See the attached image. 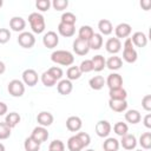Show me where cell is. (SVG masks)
I'll return each mask as SVG.
<instances>
[{
  "mask_svg": "<svg viewBox=\"0 0 151 151\" xmlns=\"http://www.w3.org/2000/svg\"><path fill=\"white\" fill-rule=\"evenodd\" d=\"M51 60L55 64L63 65V66H70L74 63V57L70 51L65 50H57L52 52L51 54Z\"/></svg>",
  "mask_w": 151,
  "mask_h": 151,
  "instance_id": "1",
  "label": "cell"
},
{
  "mask_svg": "<svg viewBox=\"0 0 151 151\" xmlns=\"http://www.w3.org/2000/svg\"><path fill=\"white\" fill-rule=\"evenodd\" d=\"M28 22L31 25V28L34 33L40 34L45 31L46 27V22H45V18L42 14L38 13V12H33L28 15Z\"/></svg>",
  "mask_w": 151,
  "mask_h": 151,
  "instance_id": "2",
  "label": "cell"
},
{
  "mask_svg": "<svg viewBox=\"0 0 151 151\" xmlns=\"http://www.w3.org/2000/svg\"><path fill=\"white\" fill-rule=\"evenodd\" d=\"M7 90L12 97H22L25 93V84L19 79H13L8 83Z\"/></svg>",
  "mask_w": 151,
  "mask_h": 151,
  "instance_id": "3",
  "label": "cell"
},
{
  "mask_svg": "<svg viewBox=\"0 0 151 151\" xmlns=\"http://www.w3.org/2000/svg\"><path fill=\"white\" fill-rule=\"evenodd\" d=\"M18 44L24 48H32L35 44V38L31 32H21L18 37Z\"/></svg>",
  "mask_w": 151,
  "mask_h": 151,
  "instance_id": "4",
  "label": "cell"
},
{
  "mask_svg": "<svg viewBox=\"0 0 151 151\" xmlns=\"http://www.w3.org/2000/svg\"><path fill=\"white\" fill-rule=\"evenodd\" d=\"M48 136L50 134H48V131H47L46 127H44V126H37V127L33 129V131H32V133H31L29 137L34 142H37L38 144H42L44 142L47 140Z\"/></svg>",
  "mask_w": 151,
  "mask_h": 151,
  "instance_id": "5",
  "label": "cell"
},
{
  "mask_svg": "<svg viewBox=\"0 0 151 151\" xmlns=\"http://www.w3.org/2000/svg\"><path fill=\"white\" fill-rule=\"evenodd\" d=\"M39 80V77H38V73L33 68H27L22 72V83L25 85H28V86H34L37 85Z\"/></svg>",
  "mask_w": 151,
  "mask_h": 151,
  "instance_id": "6",
  "label": "cell"
},
{
  "mask_svg": "<svg viewBox=\"0 0 151 151\" xmlns=\"http://www.w3.org/2000/svg\"><path fill=\"white\" fill-rule=\"evenodd\" d=\"M42 44L47 48H54L59 44V37L54 31H48L42 37Z\"/></svg>",
  "mask_w": 151,
  "mask_h": 151,
  "instance_id": "7",
  "label": "cell"
},
{
  "mask_svg": "<svg viewBox=\"0 0 151 151\" xmlns=\"http://www.w3.org/2000/svg\"><path fill=\"white\" fill-rule=\"evenodd\" d=\"M73 52L78 55H86L90 52L88 42L86 40L76 38V40L73 41Z\"/></svg>",
  "mask_w": 151,
  "mask_h": 151,
  "instance_id": "8",
  "label": "cell"
},
{
  "mask_svg": "<svg viewBox=\"0 0 151 151\" xmlns=\"http://www.w3.org/2000/svg\"><path fill=\"white\" fill-rule=\"evenodd\" d=\"M111 130H112V126L107 120H99L96 124V133L98 134V137L107 138Z\"/></svg>",
  "mask_w": 151,
  "mask_h": 151,
  "instance_id": "9",
  "label": "cell"
},
{
  "mask_svg": "<svg viewBox=\"0 0 151 151\" xmlns=\"http://www.w3.org/2000/svg\"><path fill=\"white\" fill-rule=\"evenodd\" d=\"M131 32H132V27H131V25H129V24H126V22H120V24H118L117 26H116V28H114V33H116V38H118L119 40L122 39V38H127L130 34H131Z\"/></svg>",
  "mask_w": 151,
  "mask_h": 151,
  "instance_id": "10",
  "label": "cell"
},
{
  "mask_svg": "<svg viewBox=\"0 0 151 151\" xmlns=\"http://www.w3.org/2000/svg\"><path fill=\"white\" fill-rule=\"evenodd\" d=\"M105 84L109 86L110 90L123 87V78L119 73H111V74H109L107 79L105 80Z\"/></svg>",
  "mask_w": 151,
  "mask_h": 151,
  "instance_id": "11",
  "label": "cell"
},
{
  "mask_svg": "<svg viewBox=\"0 0 151 151\" xmlns=\"http://www.w3.org/2000/svg\"><path fill=\"white\" fill-rule=\"evenodd\" d=\"M54 120V117L51 112L48 111H41L40 113H38L37 116V122L40 126H44V127H47L50 126Z\"/></svg>",
  "mask_w": 151,
  "mask_h": 151,
  "instance_id": "12",
  "label": "cell"
},
{
  "mask_svg": "<svg viewBox=\"0 0 151 151\" xmlns=\"http://www.w3.org/2000/svg\"><path fill=\"white\" fill-rule=\"evenodd\" d=\"M105 48L111 54H117L122 50V42L118 38H110L105 44Z\"/></svg>",
  "mask_w": 151,
  "mask_h": 151,
  "instance_id": "13",
  "label": "cell"
},
{
  "mask_svg": "<svg viewBox=\"0 0 151 151\" xmlns=\"http://www.w3.org/2000/svg\"><path fill=\"white\" fill-rule=\"evenodd\" d=\"M81 126H83V122H81V119H80L79 117H77V116H71V117H68V118L66 119V127H67V130L71 131V132H77V131H79V130L81 129Z\"/></svg>",
  "mask_w": 151,
  "mask_h": 151,
  "instance_id": "14",
  "label": "cell"
},
{
  "mask_svg": "<svg viewBox=\"0 0 151 151\" xmlns=\"http://www.w3.org/2000/svg\"><path fill=\"white\" fill-rule=\"evenodd\" d=\"M9 27L12 31L21 33V32H24V29L26 27V21L21 17H13L9 20Z\"/></svg>",
  "mask_w": 151,
  "mask_h": 151,
  "instance_id": "15",
  "label": "cell"
},
{
  "mask_svg": "<svg viewBox=\"0 0 151 151\" xmlns=\"http://www.w3.org/2000/svg\"><path fill=\"white\" fill-rule=\"evenodd\" d=\"M119 145H122L125 150H133L137 146V139H136L134 134L126 133L122 137V140H120Z\"/></svg>",
  "mask_w": 151,
  "mask_h": 151,
  "instance_id": "16",
  "label": "cell"
},
{
  "mask_svg": "<svg viewBox=\"0 0 151 151\" xmlns=\"http://www.w3.org/2000/svg\"><path fill=\"white\" fill-rule=\"evenodd\" d=\"M130 39L133 46H137V47H145L147 44V37L144 32H134Z\"/></svg>",
  "mask_w": 151,
  "mask_h": 151,
  "instance_id": "17",
  "label": "cell"
},
{
  "mask_svg": "<svg viewBox=\"0 0 151 151\" xmlns=\"http://www.w3.org/2000/svg\"><path fill=\"white\" fill-rule=\"evenodd\" d=\"M72 90H73V85L68 79H61L57 84V91L59 92V94L67 96L72 92Z\"/></svg>",
  "mask_w": 151,
  "mask_h": 151,
  "instance_id": "18",
  "label": "cell"
},
{
  "mask_svg": "<svg viewBox=\"0 0 151 151\" xmlns=\"http://www.w3.org/2000/svg\"><path fill=\"white\" fill-rule=\"evenodd\" d=\"M98 29L101 35H110L113 32L112 22L109 19H101L98 22Z\"/></svg>",
  "mask_w": 151,
  "mask_h": 151,
  "instance_id": "19",
  "label": "cell"
},
{
  "mask_svg": "<svg viewBox=\"0 0 151 151\" xmlns=\"http://www.w3.org/2000/svg\"><path fill=\"white\" fill-rule=\"evenodd\" d=\"M58 32H59L60 35H63L65 38H70V37H73L74 35L76 27H74V25H67V24L60 22L58 25Z\"/></svg>",
  "mask_w": 151,
  "mask_h": 151,
  "instance_id": "20",
  "label": "cell"
},
{
  "mask_svg": "<svg viewBox=\"0 0 151 151\" xmlns=\"http://www.w3.org/2000/svg\"><path fill=\"white\" fill-rule=\"evenodd\" d=\"M109 96H110V99H112V100H126L127 92H126L125 88L118 87V88L110 90L109 91Z\"/></svg>",
  "mask_w": 151,
  "mask_h": 151,
  "instance_id": "21",
  "label": "cell"
},
{
  "mask_svg": "<svg viewBox=\"0 0 151 151\" xmlns=\"http://www.w3.org/2000/svg\"><path fill=\"white\" fill-rule=\"evenodd\" d=\"M109 106L112 111L114 112H118V113H122L124 111H126L127 109V101L126 100H112L110 99L109 100Z\"/></svg>",
  "mask_w": 151,
  "mask_h": 151,
  "instance_id": "22",
  "label": "cell"
},
{
  "mask_svg": "<svg viewBox=\"0 0 151 151\" xmlns=\"http://www.w3.org/2000/svg\"><path fill=\"white\" fill-rule=\"evenodd\" d=\"M67 149L70 151H81L84 149V145L80 142V139L77 137V134H74V136L68 138V140H67Z\"/></svg>",
  "mask_w": 151,
  "mask_h": 151,
  "instance_id": "23",
  "label": "cell"
},
{
  "mask_svg": "<svg viewBox=\"0 0 151 151\" xmlns=\"http://www.w3.org/2000/svg\"><path fill=\"white\" fill-rule=\"evenodd\" d=\"M123 66V60L120 57L112 55L106 60V67L110 68L111 71H117Z\"/></svg>",
  "mask_w": 151,
  "mask_h": 151,
  "instance_id": "24",
  "label": "cell"
},
{
  "mask_svg": "<svg viewBox=\"0 0 151 151\" xmlns=\"http://www.w3.org/2000/svg\"><path fill=\"white\" fill-rule=\"evenodd\" d=\"M88 85H90V87H91L92 90L99 91V90H101V88L104 87V85H105V79H104L103 76H94V77H92V78L88 80Z\"/></svg>",
  "mask_w": 151,
  "mask_h": 151,
  "instance_id": "25",
  "label": "cell"
},
{
  "mask_svg": "<svg viewBox=\"0 0 151 151\" xmlns=\"http://www.w3.org/2000/svg\"><path fill=\"white\" fill-rule=\"evenodd\" d=\"M93 34H94V31H93V28H92L91 26H88V25L81 26V27L79 28V31H78V38H79V39H83V40H86V41H88Z\"/></svg>",
  "mask_w": 151,
  "mask_h": 151,
  "instance_id": "26",
  "label": "cell"
},
{
  "mask_svg": "<svg viewBox=\"0 0 151 151\" xmlns=\"http://www.w3.org/2000/svg\"><path fill=\"white\" fill-rule=\"evenodd\" d=\"M91 61H92V65H93V71H96V72L103 71L104 67L106 66V60H105V58H104L103 55H100V54L94 55V57L91 59Z\"/></svg>",
  "mask_w": 151,
  "mask_h": 151,
  "instance_id": "27",
  "label": "cell"
},
{
  "mask_svg": "<svg viewBox=\"0 0 151 151\" xmlns=\"http://www.w3.org/2000/svg\"><path fill=\"white\" fill-rule=\"evenodd\" d=\"M124 117H125V120L130 124H137L142 119V116H140L138 110H129L125 112Z\"/></svg>",
  "mask_w": 151,
  "mask_h": 151,
  "instance_id": "28",
  "label": "cell"
},
{
  "mask_svg": "<svg viewBox=\"0 0 151 151\" xmlns=\"http://www.w3.org/2000/svg\"><path fill=\"white\" fill-rule=\"evenodd\" d=\"M104 151H118L119 149V142L113 137H107L103 143Z\"/></svg>",
  "mask_w": 151,
  "mask_h": 151,
  "instance_id": "29",
  "label": "cell"
},
{
  "mask_svg": "<svg viewBox=\"0 0 151 151\" xmlns=\"http://www.w3.org/2000/svg\"><path fill=\"white\" fill-rule=\"evenodd\" d=\"M87 42H88L90 50H99L103 46V35L100 33H94Z\"/></svg>",
  "mask_w": 151,
  "mask_h": 151,
  "instance_id": "30",
  "label": "cell"
},
{
  "mask_svg": "<svg viewBox=\"0 0 151 151\" xmlns=\"http://www.w3.org/2000/svg\"><path fill=\"white\" fill-rule=\"evenodd\" d=\"M138 58V54H137V51L133 48H124L123 50V59L129 63V64H133Z\"/></svg>",
  "mask_w": 151,
  "mask_h": 151,
  "instance_id": "31",
  "label": "cell"
},
{
  "mask_svg": "<svg viewBox=\"0 0 151 151\" xmlns=\"http://www.w3.org/2000/svg\"><path fill=\"white\" fill-rule=\"evenodd\" d=\"M20 116H19V113H17V112H9V113H7L6 114V118H5V123L11 127V129H13V127H15L19 123H20Z\"/></svg>",
  "mask_w": 151,
  "mask_h": 151,
  "instance_id": "32",
  "label": "cell"
},
{
  "mask_svg": "<svg viewBox=\"0 0 151 151\" xmlns=\"http://www.w3.org/2000/svg\"><path fill=\"white\" fill-rule=\"evenodd\" d=\"M66 77L70 81L79 79L81 77V72L79 70V66H70L66 71Z\"/></svg>",
  "mask_w": 151,
  "mask_h": 151,
  "instance_id": "33",
  "label": "cell"
},
{
  "mask_svg": "<svg viewBox=\"0 0 151 151\" xmlns=\"http://www.w3.org/2000/svg\"><path fill=\"white\" fill-rule=\"evenodd\" d=\"M139 144L144 150L151 149V132H144L139 137Z\"/></svg>",
  "mask_w": 151,
  "mask_h": 151,
  "instance_id": "34",
  "label": "cell"
},
{
  "mask_svg": "<svg viewBox=\"0 0 151 151\" xmlns=\"http://www.w3.org/2000/svg\"><path fill=\"white\" fill-rule=\"evenodd\" d=\"M113 131H114V133H116V134H118V136L123 137L124 134H126V133H127V131H129V126H127V124H126V123L117 122V123L113 125Z\"/></svg>",
  "mask_w": 151,
  "mask_h": 151,
  "instance_id": "35",
  "label": "cell"
},
{
  "mask_svg": "<svg viewBox=\"0 0 151 151\" xmlns=\"http://www.w3.org/2000/svg\"><path fill=\"white\" fill-rule=\"evenodd\" d=\"M24 147H25V151H39L40 150V144L34 142L31 137H27L24 142Z\"/></svg>",
  "mask_w": 151,
  "mask_h": 151,
  "instance_id": "36",
  "label": "cell"
},
{
  "mask_svg": "<svg viewBox=\"0 0 151 151\" xmlns=\"http://www.w3.org/2000/svg\"><path fill=\"white\" fill-rule=\"evenodd\" d=\"M77 21V17L72 13V12H65L61 14L60 18V22L63 24H67V25H74Z\"/></svg>",
  "mask_w": 151,
  "mask_h": 151,
  "instance_id": "37",
  "label": "cell"
},
{
  "mask_svg": "<svg viewBox=\"0 0 151 151\" xmlns=\"http://www.w3.org/2000/svg\"><path fill=\"white\" fill-rule=\"evenodd\" d=\"M41 83H42L46 87H52L53 85H55L57 80H55L47 71H45V72L41 74Z\"/></svg>",
  "mask_w": 151,
  "mask_h": 151,
  "instance_id": "38",
  "label": "cell"
},
{
  "mask_svg": "<svg viewBox=\"0 0 151 151\" xmlns=\"http://www.w3.org/2000/svg\"><path fill=\"white\" fill-rule=\"evenodd\" d=\"M48 151H65V144L59 139H54L50 143Z\"/></svg>",
  "mask_w": 151,
  "mask_h": 151,
  "instance_id": "39",
  "label": "cell"
},
{
  "mask_svg": "<svg viewBox=\"0 0 151 151\" xmlns=\"http://www.w3.org/2000/svg\"><path fill=\"white\" fill-rule=\"evenodd\" d=\"M79 70L81 73H88L91 71H93V65H92V61L91 59H85L80 63L79 65Z\"/></svg>",
  "mask_w": 151,
  "mask_h": 151,
  "instance_id": "40",
  "label": "cell"
},
{
  "mask_svg": "<svg viewBox=\"0 0 151 151\" xmlns=\"http://www.w3.org/2000/svg\"><path fill=\"white\" fill-rule=\"evenodd\" d=\"M9 136H11V127L5 122L0 123V140L7 139L9 138Z\"/></svg>",
  "mask_w": 151,
  "mask_h": 151,
  "instance_id": "41",
  "label": "cell"
},
{
  "mask_svg": "<svg viewBox=\"0 0 151 151\" xmlns=\"http://www.w3.org/2000/svg\"><path fill=\"white\" fill-rule=\"evenodd\" d=\"M47 72H48L55 80H61L63 74H64L63 70H61L60 67H58V66H52V67H50V68L47 70Z\"/></svg>",
  "mask_w": 151,
  "mask_h": 151,
  "instance_id": "42",
  "label": "cell"
},
{
  "mask_svg": "<svg viewBox=\"0 0 151 151\" xmlns=\"http://www.w3.org/2000/svg\"><path fill=\"white\" fill-rule=\"evenodd\" d=\"M51 5L53 6V8L55 11H64V9L67 8L68 1L67 0H53V2Z\"/></svg>",
  "mask_w": 151,
  "mask_h": 151,
  "instance_id": "43",
  "label": "cell"
},
{
  "mask_svg": "<svg viewBox=\"0 0 151 151\" xmlns=\"http://www.w3.org/2000/svg\"><path fill=\"white\" fill-rule=\"evenodd\" d=\"M35 6H37V8H38L39 11L46 12V11H48L50 7H51V1H50V0H37Z\"/></svg>",
  "mask_w": 151,
  "mask_h": 151,
  "instance_id": "44",
  "label": "cell"
},
{
  "mask_svg": "<svg viewBox=\"0 0 151 151\" xmlns=\"http://www.w3.org/2000/svg\"><path fill=\"white\" fill-rule=\"evenodd\" d=\"M77 137L80 139V142L83 143L84 147H86V146L90 145V143H91V137H90L88 133H86V132H78V133H77Z\"/></svg>",
  "mask_w": 151,
  "mask_h": 151,
  "instance_id": "45",
  "label": "cell"
},
{
  "mask_svg": "<svg viewBox=\"0 0 151 151\" xmlns=\"http://www.w3.org/2000/svg\"><path fill=\"white\" fill-rule=\"evenodd\" d=\"M11 39V32L7 28H0V44H6Z\"/></svg>",
  "mask_w": 151,
  "mask_h": 151,
  "instance_id": "46",
  "label": "cell"
},
{
  "mask_svg": "<svg viewBox=\"0 0 151 151\" xmlns=\"http://www.w3.org/2000/svg\"><path fill=\"white\" fill-rule=\"evenodd\" d=\"M142 106H143V109L145 111H147V112L151 111V96L150 94H146V96L143 97V99H142Z\"/></svg>",
  "mask_w": 151,
  "mask_h": 151,
  "instance_id": "47",
  "label": "cell"
},
{
  "mask_svg": "<svg viewBox=\"0 0 151 151\" xmlns=\"http://www.w3.org/2000/svg\"><path fill=\"white\" fill-rule=\"evenodd\" d=\"M140 6L143 7L144 11H149L151 7V1L150 0H142L140 1Z\"/></svg>",
  "mask_w": 151,
  "mask_h": 151,
  "instance_id": "48",
  "label": "cell"
},
{
  "mask_svg": "<svg viewBox=\"0 0 151 151\" xmlns=\"http://www.w3.org/2000/svg\"><path fill=\"white\" fill-rule=\"evenodd\" d=\"M144 125L147 127V129H151V114L147 113L145 117H144Z\"/></svg>",
  "mask_w": 151,
  "mask_h": 151,
  "instance_id": "49",
  "label": "cell"
},
{
  "mask_svg": "<svg viewBox=\"0 0 151 151\" xmlns=\"http://www.w3.org/2000/svg\"><path fill=\"white\" fill-rule=\"evenodd\" d=\"M7 113V105L2 101H0V117Z\"/></svg>",
  "mask_w": 151,
  "mask_h": 151,
  "instance_id": "50",
  "label": "cell"
},
{
  "mask_svg": "<svg viewBox=\"0 0 151 151\" xmlns=\"http://www.w3.org/2000/svg\"><path fill=\"white\" fill-rule=\"evenodd\" d=\"M124 48H133V44L130 38H126L124 41Z\"/></svg>",
  "mask_w": 151,
  "mask_h": 151,
  "instance_id": "51",
  "label": "cell"
},
{
  "mask_svg": "<svg viewBox=\"0 0 151 151\" xmlns=\"http://www.w3.org/2000/svg\"><path fill=\"white\" fill-rule=\"evenodd\" d=\"M5 71H6V65L4 64V61L0 60V74H2Z\"/></svg>",
  "mask_w": 151,
  "mask_h": 151,
  "instance_id": "52",
  "label": "cell"
},
{
  "mask_svg": "<svg viewBox=\"0 0 151 151\" xmlns=\"http://www.w3.org/2000/svg\"><path fill=\"white\" fill-rule=\"evenodd\" d=\"M0 151H5V145L2 143H0Z\"/></svg>",
  "mask_w": 151,
  "mask_h": 151,
  "instance_id": "53",
  "label": "cell"
},
{
  "mask_svg": "<svg viewBox=\"0 0 151 151\" xmlns=\"http://www.w3.org/2000/svg\"><path fill=\"white\" fill-rule=\"evenodd\" d=\"M2 4H4V2H2V0H0V8L2 7Z\"/></svg>",
  "mask_w": 151,
  "mask_h": 151,
  "instance_id": "54",
  "label": "cell"
},
{
  "mask_svg": "<svg viewBox=\"0 0 151 151\" xmlns=\"http://www.w3.org/2000/svg\"><path fill=\"white\" fill-rule=\"evenodd\" d=\"M85 151H94L93 149H87V150H85Z\"/></svg>",
  "mask_w": 151,
  "mask_h": 151,
  "instance_id": "55",
  "label": "cell"
},
{
  "mask_svg": "<svg viewBox=\"0 0 151 151\" xmlns=\"http://www.w3.org/2000/svg\"><path fill=\"white\" fill-rule=\"evenodd\" d=\"M136 151H143V150H136Z\"/></svg>",
  "mask_w": 151,
  "mask_h": 151,
  "instance_id": "56",
  "label": "cell"
}]
</instances>
